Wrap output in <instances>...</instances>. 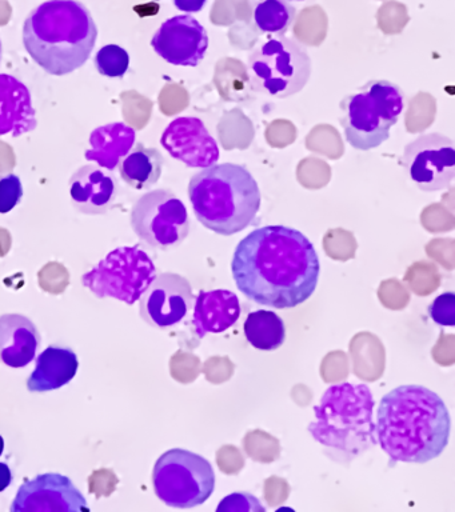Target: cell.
I'll use <instances>...</instances> for the list:
<instances>
[{"label": "cell", "mask_w": 455, "mask_h": 512, "mask_svg": "<svg viewBox=\"0 0 455 512\" xmlns=\"http://www.w3.org/2000/svg\"><path fill=\"white\" fill-rule=\"evenodd\" d=\"M321 264L313 243L295 228L265 226L235 248L231 274L239 291L261 306L287 310L317 290Z\"/></svg>", "instance_id": "cell-1"}, {"label": "cell", "mask_w": 455, "mask_h": 512, "mask_svg": "<svg viewBox=\"0 0 455 512\" xmlns=\"http://www.w3.org/2000/svg\"><path fill=\"white\" fill-rule=\"evenodd\" d=\"M451 419L441 396L419 384H403L381 399L377 443L393 462L427 463L445 451Z\"/></svg>", "instance_id": "cell-2"}, {"label": "cell", "mask_w": 455, "mask_h": 512, "mask_svg": "<svg viewBox=\"0 0 455 512\" xmlns=\"http://www.w3.org/2000/svg\"><path fill=\"white\" fill-rule=\"evenodd\" d=\"M93 15L78 0H49L31 11L23 24V44L31 58L50 75L77 71L97 43Z\"/></svg>", "instance_id": "cell-3"}, {"label": "cell", "mask_w": 455, "mask_h": 512, "mask_svg": "<svg viewBox=\"0 0 455 512\" xmlns=\"http://www.w3.org/2000/svg\"><path fill=\"white\" fill-rule=\"evenodd\" d=\"M189 198L199 222L223 236L250 227L262 203L257 180L234 163L202 168L190 179Z\"/></svg>", "instance_id": "cell-4"}, {"label": "cell", "mask_w": 455, "mask_h": 512, "mask_svg": "<svg viewBox=\"0 0 455 512\" xmlns=\"http://www.w3.org/2000/svg\"><path fill=\"white\" fill-rule=\"evenodd\" d=\"M375 400L365 383L330 386L314 407L309 432L315 442L354 459L377 446Z\"/></svg>", "instance_id": "cell-5"}, {"label": "cell", "mask_w": 455, "mask_h": 512, "mask_svg": "<svg viewBox=\"0 0 455 512\" xmlns=\"http://www.w3.org/2000/svg\"><path fill=\"white\" fill-rule=\"evenodd\" d=\"M255 90L285 99L305 88L311 75V59L305 48L286 36L267 40L247 60Z\"/></svg>", "instance_id": "cell-6"}, {"label": "cell", "mask_w": 455, "mask_h": 512, "mask_svg": "<svg viewBox=\"0 0 455 512\" xmlns=\"http://www.w3.org/2000/svg\"><path fill=\"white\" fill-rule=\"evenodd\" d=\"M155 495L166 506L193 508L213 495L215 472L202 455L173 448L159 456L153 470Z\"/></svg>", "instance_id": "cell-7"}, {"label": "cell", "mask_w": 455, "mask_h": 512, "mask_svg": "<svg viewBox=\"0 0 455 512\" xmlns=\"http://www.w3.org/2000/svg\"><path fill=\"white\" fill-rule=\"evenodd\" d=\"M155 276L157 267L150 255L139 246H125L115 248L83 274L82 284L98 299H117L133 306Z\"/></svg>", "instance_id": "cell-8"}, {"label": "cell", "mask_w": 455, "mask_h": 512, "mask_svg": "<svg viewBox=\"0 0 455 512\" xmlns=\"http://www.w3.org/2000/svg\"><path fill=\"white\" fill-rule=\"evenodd\" d=\"M130 223L141 242L154 250H173L185 242L190 232L185 204L173 192L162 188L137 199Z\"/></svg>", "instance_id": "cell-9"}, {"label": "cell", "mask_w": 455, "mask_h": 512, "mask_svg": "<svg viewBox=\"0 0 455 512\" xmlns=\"http://www.w3.org/2000/svg\"><path fill=\"white\" fill-rule=\"evenodd\" d=\"M402 163L411 182L423 192L445 190L455 176L453 140L438 134L418 136L403 151Z\"/></svg>", "instance_id": "cell-10"}, {"label": "cell", "mask_w": 455, "mask_h": 512, "mask_svg": "<svg viewBox=\"0 0 455 512\" xmlns=\"http://www.w3.org/2000/svg\"><path fill=\"white\" fill-rule=\"evenodd\" d=\"M194 300L189 279L175 272H162L138 300L139 315L151 327L170 330L186 318Z\"/></svg>", "instance_id": "cell-11"}, {"label": "cell", "mask_w": 455, "mask_h": 512, "mask_svg": "<svg viewBox=\"0 0 455 512\" xmlns=\"http://www.w3.org/2000/svg\"><path fill=\"white\" fill-rule=\"evenodd\" d=\"M11 512L90 511L82 492L69 476L41 474L23 483L10 507Z\"/></svg>", "instance_id": "cell-12"}, {"label": "cell", "mask_w": 455, "mask_h": 512, "mask_svg": "<svg viewBox=\"0 0 455 512\" xmlns=\"http://www.w3.org/2000/svg\"><path fill=\"white\" fill-rule=\"evenodd\" d=\"M346 142L359 151L374 150L390 138L393 127L377 100L362 88L341 102Z\"/></svg>", "instance_id": "cell-13"}, {"label": "cell", "mask_w": 455, "mask_h": 512, "mask_svg": "<svg viewBox=\"0 0 455 512\" xmlns=\"http://www.w3.org/2000/svg\"><path fill=\"white\" fill-rule=\"evenodd\" d=\"M151 46L167 63L197 67L209 48V35L193 16L178 15L159 27L151 39Z\"/></svg>", "instance_id": "cell-14"}, {"label": "cell", "mask_w": 455, "mask_h": 512, "mask_svg": "<svg viewBox=\"0 0 455 512\" xmlns=\"http://www.w3.org/2000/svg\"><path fill=\"white\" fill-rule=\"evenodd\" d=\"M161 144L174 159L191 168L211 167L219 160L217 140L194 116L174 119L163 132Z\"/></svg>", "instance_id": "cell-15"}, {"label": "cell", "mask_w": 455, "mask_h": 512, "mask_svg": "<svg viewBox=\"0 0 455 512\" xmlns=\"http://www.w3.org/2000/svg\"><path fill=\"white\" fill-rule=\"evenodd\" d=\"M69 187L73 206L85 215H105L114 206L119 192L117 178L95 164L75 171Z\"/></svg>", "instance_id": "cell-16"}, {"label": "cell", "mask_w": 455, "mask_h": 512, "mask_svg": "<svg viewBox=\"0 0 455 512\" xmlns=\"http://www.w3.org/2000/svg\"><path fill=\"white\" fill-rule=\"evenodd\" d=\"M41 343L33 320L22 314L0 315V363L11 368L29 366Z\"/></svg>", "instance_id": "cell-17"}, {"label": "cell", "mask_w": 455, "mask_h": 512, "mask_svg": "<svg viewBox=\"0 0 455 512\" xmlns=\"http://www.w3.org/2000/svg\"><path fill=\"white\" fill-rule=\"evenodd\" d=\"M37 126L29 88L13 75L0 74V136L19 138Z\"/></svg>", "instance_id": "cell-18"}, {"label": "cell", "mask_w": 455, "mask_h": 512, "mask_svg": "<svg viewBox=\"0 0 455 512\" xmlns=\"http://www.w3.org/2000/svg\"><path fill=\"white\" fill-rule=\"evenodd\" d=\"M194 302L193 324L199 338L229 330L241 315V304L233 291H201Z\"/></svg>", "instance_id": "cell-19"}, {"label": "cell", "mask_w": 455, "mask_h": 512, "mask_svg": "<svg viewBox=\"0 0 455 512\" xmlns=\"http://www.w3.org/2000/svg\"><path fill=\"white\" fill-rule=\"evenodd\" d=\"M78 368V356L70 347L51 344L38 356L37 366L27 379V390L37 394L59 390L75 378Z\"/></svg>", "instance_id": "cell-20"}, {"label": "cell", "mask_w": 455, "mask_h": 512, "mask_svg": "<svg viewBox=\"0 0 455 512\" xmlns=\"http://www.w3.org/2000/svg\"><path fill=\"white\" fill-rule=\"evenodd\" d=\"M135 138L137 134L134 128L126 123L106 124L91 134V150L86 151V159L94 160L99 167L114 171L134 147Z\"/></svg>", "instance_id": "cell-21"}, {"label": "cell", "mask_w": 455, "mask_h": 512, "mask_svg": "<svg viewBox=\"0 0 455 512\" xmlns=\"http://www.w3.org/2000/svg\"><path fill=\"white\" fill-rule=\"evenodd\" d=\"M165 159L157 148H147L142 143L131 148L119 162L123 182L135 190H149L161 179Z\"/></svg>", "instance_id": "cell-22"}, {"label": "cell", "mask_w": 455, "mask_h": 512, "mask_svg": "<svg viewBox=\"0 0 455 512\" xmlns=\"http://www.w3.org/2000/svg\"><path fill=\"white\" fill-rule=\"evenodd\" d=\"M243 328H245L247 342L257 350H277L286 340L285 323L274 311L250 312Z\"/></svg>", "instance_id": "cell-23"}, {"label": "cell", "mask_w": 455, "mask_h": 512, "mask_svg": "<svg viewBox=\"0 0 455 512\" xmlns=\"http://www.w3.org/2000/svg\"><path fill=\"white\" fill-rule=\"evenodd\" d=\"M295 18V10L285 0H263L254 12L255 24L266 34H282L289 30Z\"/></svg>", "instance_id": "cell-24"}, {"label": "cell", "mask_w": 455, "mask_h": 512, "mask_svg": "<svg viewBox=\"0 0 455 512\" xmlns=\"http://www.w3.org/2000/svg\"><path fill=\"white\" fill-rule=\"evenodd\" d=\"M361 88L377 100L394 126L405 108V94L401 87L389 80H370Z\"/></svg>", "instance_id": "cell-25"}, {"label": "cell", "mask_w": 455, "mask_h": 512, "mask_svg": "<svg viewBox=\"0 0 455 512\" xmlns=\"http://www.w3.org/2000/svg\"><path fill=\"white\" fill-rule=\"evenodd\" d=\"M94 63L99 74L107 76V78H122L129 70L130 55L127 54L125 48L119 47L117 44H109L98 51Z\"/></svg>", "instance_id": "cell-26"}, {"label": "cell", "mask_w": 455, "mask_h": 512, "mask_svg": "<svg viewBox=\"0 0 455 512\" xmlns=\"http://www.w3.org/2000/svg\"><path fill=\"white\" fill-rule=\"evenodd\" d=\"M22 198L23 187L19 176L10 174L0 179V214L13 211Z\"/></svg>", "instance_id": "cell-27"}, {"label": "cell", "mask_w": 455, "mask_h": 512, "mask_svg": "<svg viewBox=\"0 0 455 512\" xmlns=\"http://www.w3.org/2000/svg\"><path fill=\"white\" fill-rule=\"evenodd\" d=\"M430 318L443 327L455 326V295L445 292L435 298L429 306Z\"/></svg>", "instance_id": "cell-28"}, {"label": "cell", "mask_w": 455, "mask_h": 512, "mask_svg": "<svg viewBox=\"0 0 455 512\" xmlns=\"http://www.w3.org/2000/svg\"><path fill=\"white\" fill-rule=\"evenodd\" d=\"M217 511L265 512L266 507H263L257 496L251 495L249 492H234L222 499V502L218 504Z\"/></svg>", "instance_id": "cell-29"}, {"label": "cell", "mask_w": 455, "mask_h": 512, "mask_svg": "<svg viewBox=\"0 0 455 512\" xmlns=\"http://www.w3.org/2000/svg\"><path fill=\"white\" fill-rule=\"evenodd\" d=\"M174 4L179 11L193 14V12H199L205 7L206 0H174Z\"/></svg>", "instance_id": "cell-30"}, {"label": "cell", "mask_w": 455, "mask_h": 512, "mask_svg": "<svg viewBox=\"0 0 455 512\" xmlns=\"http://www.w3.org/2000/svg\"><path fill=\"white\" fill-rule=\"evenodd\" d=\"M11 483H13V471L9 464L0 463V492L9 488Z\"/></svg>", "instance_id": "cell-31"}, {"label": "cell", "mask_w": 455, "mask_h": 512, "mask_svg": "<svg viewBox=\"0 0 455 512\" xmlns=\"http://www.w3.org/2000/svg\"><path fill=\"white\" fill-rule=\"evenodd\" d=\"M3 451H5V439L0 435V456H2Z\"/></svg>", "instance_id": "cell-32"}, {"label": "cell", "mask_w": 455, "mask_h": 512, "mask_svg": "<svg viewBox=\"0 0 455 512\" xmlns=\"http://www.w3.org/2000/svg\"><path fill=\"white\" fill-rule=\"evenodd\" d=\"M2 52H3L2 42H0V62H2Z\"/></svg>", "instance_id": "cell-33"}, {"label": "cell", "mask_w": 455, "mask_h": 512, "mask_svg": "<svg viewBox=\"0 0 455 512\" xmlns=\"http://www.w3.org/2000/svg\"><path fill=\"white\" fill-rule=\"evenodd\" d=\"M298 2H302V0H298Z\"/></svg>", "instance_id": "cell-34"}]
</instances>
